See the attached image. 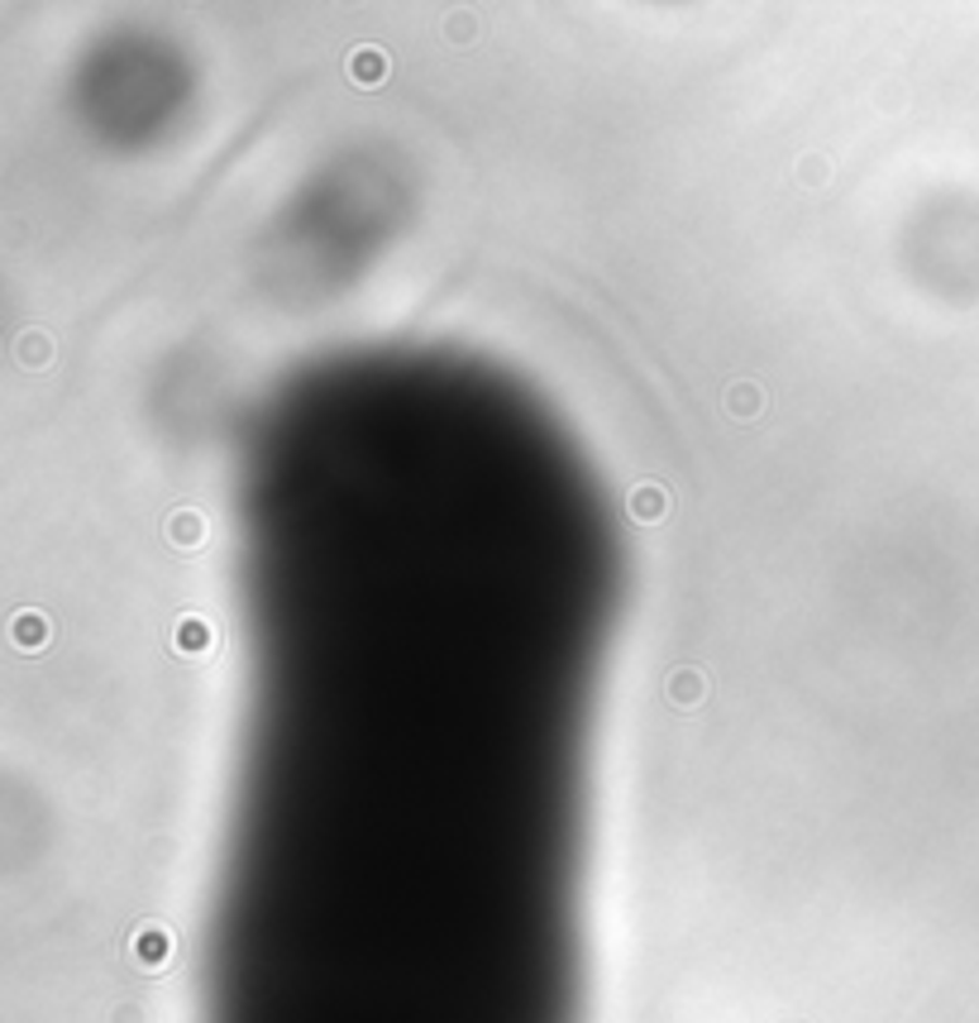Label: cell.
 I'll list each match as a JSON object with an SVG mask.
<instances>
[{"label": "cell", "mask_w": 979, "mask_h": 1023, "mask_svg": "<svg viewBox=\"0 0 979 1023\" xmlns=\"http://www.w3.org/2000/svg\"><path fill=\"white\" fill-rule=\"evenodd\" d=\"M388 72H392V58L382 53V48L364 43V48H354V53H349V77H354L359 87H378Z\"/></svg>", "instance_id": "6da1fadb"}, {"label": "cell", "mask_w": 979, "mask_h": 1023, "mask_svg": "<svg viewBox=\"0 0 979 1023\" xmlns=\"http://www.w3.org/2000/svg\"><path fill=\"white\" fill-rule=\"evenodd\" d=\"M167 957H173V937H167V928H139L135 933V961H143V966H163Z\"/></svg>", "instance_id": "8992f818"}, {"label": "cell", "mask_w": 979, "mask_h": 1023, "mask_svg": "<svg viewBox=\"0 0 979 1023\" xmlns=\"http://www.w3.org/2000/svg\"><path fill=\"white\" fill-rule=\"evenodd\" d=\"M167 540H173L177 550L201 546V540H205V516H201V512H191V508L173 512V516H167Z\"/></svg>", "instance_id": "5b68a950"}, {"label": "cell", "mask_w": 979, "mask_h": 1023, "mask_svg": "<svg viewBox=\"0 0 979 1023\" xmlns=\"http://www.w3.org/2000/svg\"><path fill=\"white\" fill-rule=\"evenodd\" d=\"M727 407L736 416H755L760 407H765V392L755 388V383H731L727 388Z\"/></svg>", "instance_id": "ba28073f"}, {"label": "cell", "mask_w": 979, "mask_h": 1023, "mask_svg": "<svg viewBox=\"0 0 979 1023\" xmlns=\"http://www.w3.org/2000/svg\"><path fill=\"white\" fill-rule=\"evenodd\" d=\"M173 646H177L183 656H201V651H211V646H215V627H211L205 617H177Z\"/></svg>", "instance_id": "3957f363"}, {"label": "cell", "mask_w": 979, "mask_h": 1023, "mask_svg": "<svg viewBox=\"0 0 979 1023\" xmlns=\"http://www.w3.org/2000/svg\"><path fill=\"white\" fill-rule=\"evenodd\" d=\"M703 694H707V679L698 675V670H674V679H669V698H674V703L693 708V703H703Z\"/></svg>", "instance_id": "52a82bcc"}, {"label": "cell", "mask_w": 979, "mask_h": 1023, "mask_svg": "<svg viewBox=\"0 0 979 1023\" xmlns=\"http://www.w3.org/2000/svg\"><path fill=\"white\" fill-rule=\"evenodd\" d=\"M10 636H15L20 651H43L48 636H53V627H48L43 612L29 608V612H15V617H10Z\"/></svg>", "instance_id": "7a4b0ae2"}, {"label": "cell", "mask_w": 979, "mask_h": 1023, "mask_svg": "<svg viewBox=\"0 0 979 1023\" xmlns=\"http://www.w3.org/2000/svg\"><path fill=\"white\" fill-rule=\"evenodd\" d=\"M15 354H20V364H24V369H43V364H48V354H53V345H48V335L29 330V335L20 340Z\"/></svg>", "instance_id": "9c48e42d"}, {"label": "cell", "mask_w": 979, "mask_h": 1023, "mask_svg": "<svg viewBox=\"0 0 979 1023\" xmlns=\"http://www.w3.org/2000/svg\"><path fill=\"white\" fill-rule=\"evenodd\" d=\"M664 512H669V492H664L660 484H640L631 492V516L636 522L655 526V522H664Z\"/></svg>", "instance_id": "277c9868"}]
</instances>
